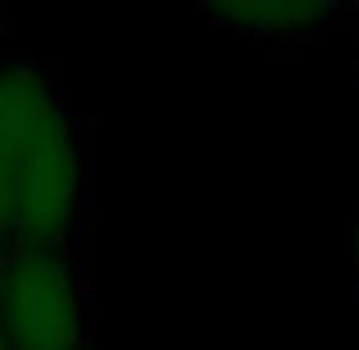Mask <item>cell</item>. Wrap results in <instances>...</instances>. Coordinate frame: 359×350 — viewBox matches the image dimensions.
I'll return each instance as SVG.
<instances>
[{"mask_svg":"<svg viewBox=\"0 0 359 350\" xmlns=\"http://www.w3.org/2000/svg\"><path fill=\"white\" fill-rule=\"evenodd\" d=\"M0 168L9 196V241L82 250L91 219V137L55 60L0 55Z\"/></svg>","mask_w":359,"mask_h":350,"instance_id":"1","label":"cell"},{"mask_svg":"<svg viewBox=\"0 0 359 350\" xmlns=\"http://www.w3.org/2000/svg\"><path fill=\"white\" fill-rule=\"evenodd\" d=\"M96 287L82 250H0V337L5 350H91Z\"/></svg>","mask_w":359,"mask_h":350,"instance_id":"2","label":"cell"},{"mask_svg":"<svg viewBox=\"0 0 359 350\" xmlns=\"http://www.w3.org/2000/svg\"><path fill=\"white\" fill-rule=\"evenodd\" d=\"M201 14L214 27L250 36L255 46H264L273 55H300L323 41L332 23L359 18V9H351V5H282V0H214V5H201Z\"/></svg>","mask_w":359,"mask_h":350,"instance_id":"3","label":"cell"},{"mask_svg":"<svg viewBox=\"0 0 359 350\" xmlns=\"http://www.w3.org/2000/svg\"><path fill=\"white\" fill-rule=\"evenodd\" d=\"M5 245H14V241H9V196H5V168H0V250Z\"/></svg>","mask_w":359,"mask_h":350,"instance_id":"4","label":"cell"},{"mask_svg":"<svg viewBox=\"0 0 359 350\" xmlns=\"http://www.w3.org/2000/svg\"><path fill=\"white\" fill-rule=\"evenodd\" d=\"M351 250H355V305H359V223L351 232Z\"/></svg>","mask_w":359,"mask_h":350,"instance_id":"5","label":"cell"},{"mask_svg":"<svg viewBox=\"0 0 359 350\" xmlns=\"http://www.w3.org/2000/svg\"><path fill=\"white\" fill-rule=\"evenodd\" d=\"M355 69H359V27H355Z\"/></svg>","mask_w":359,"mask_h":350,"instance_id":"6","label":"cell"},{"mask_svg":"<svg viewBox=\"0 0 359 350\" xmlns=\"http://www.w3.org/2000/svg\"><path fill=\"white\" fill-rule=\"evenodd\" d=\"M0 350H5V337H0Z\"/></svg>","mask_w":359,"mask_h":350,"instance_id":"7","label":"cell"},{"mask_svg":"<svg viewBox=\"0 0 359 350\" xmlns=\"http://www.w3.org/2000/svg\"><path fill=\"white\" fill-rule=\"evenodd\" d=\"M91 350H105V346H91Z\"/></svg>","mask_w":359,"mask_h":350,"instance_id":"8","label":"cell"},{"mask_svg":"<svg viewBox=\"0 0 359 350\" xmlns=\"http://www.w3.org/2000/svg\"><path fill=\"white\" fill-rule=\"evenodd\" d=\"M0 23H5V14H0Z\"/></svg>","mask_w":359,"mask_h":350,"instance_id":"9","label":"cell"}]
</instances>
